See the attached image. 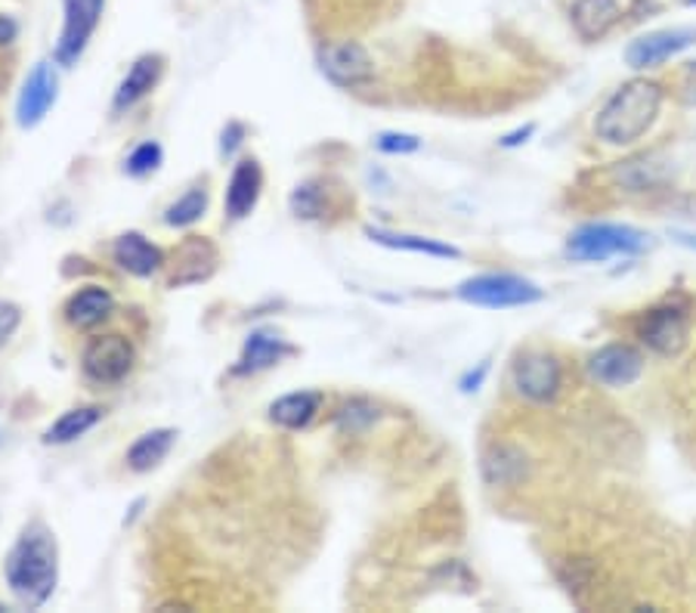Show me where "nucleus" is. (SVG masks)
Wrapping results in <instances>:
<instances>
[{
    "instance_id": "f257e3e1",
    "label": "nucleus",
    "mask_w": 696,
    "mask_h": 613,
    "mask_svg": "<svg viewBox=\"0 0 696 613\" xmlns=\"http://www.w3.org/2000/svg\"><path fill=\"white\" fill-rule=\"evenodd\" d=\"M3 577L22 607L47 604L59 582V546L44 524H29L3 561Z\"/></svg>"
},
{
    "instance_id": "f03ea898",
    "label": "nucleus",
    "mask_w": 696,
    "mask_h": 613,
    "mask_svg": "<svg viewBox=\"0 0 696 613\" xmlns=\"http://www.w3.org/2000/svg\"><path fill=\"white\" fill-rule=\"evenodd\" d=\"M663 84L648 82V78L622 84L598 112V121H595L598 140L610 146L638 143L653 128L660 106H663Z\"/></svg>"
},
{
    "instance_id": "7ed1b4c3",
    "label": "nucleus",
    "mask_w": 696,
    "mask_h": 613,
    "mask_svg": "<svg viewBox=\"0 0 696 613\" xmlns=\"http://www.w3.org/2000/svg\"><path fill=\"white\" fill-rule=\"evenodd\" d=\"M648 233L626 224H588L579 226L567 239V258L583 264H603L610 258H632L648 248Z\"/></svg>"
},
{
    "instance_id": "20e7f679",
    "label": "nucleus",
    "mask_w": 696,
    "mask_h": 613,
    "mask_svg": "<svg viewBox=\"0 0 696 613\" xmlns=\"http://www.w3.org/2000/svg\"><path fill=\"white\" fill-rule=\"evenodd\" d=\"M458 298L486 310H508V306H530L545 298V291L533 279L514 273H483L465 279L458 286Z\"/></svg>"
},
{
    "instance_id": "39448f33",
    "label": "nucleus",
    "mask_w": 696,
    "mask_h": 613,
    "mask_svg": "<svg viewBox=\"0 0 696 613\" xmlns=\"http://www.w3.org/2000/svg\"><path fill=\"white\" fill-rule=\"evenodd\" d=\"M63 32H59V41L53 50V60L63 68H72V65H78L90 37L97 32L106 0H63Z\"/></svg>"
},
{
    "instance_id": "423d86ee",
    "label": "nucleus",
    "mask_w": 696,
    "mask_h": 613,
    "mask_svg": "<svg viewBox=\"0 0 696 613\" xmlns=\"http://www.w3.org/2000/svg\"><path fill=\"white\" fill-rule=\"evenodd\" d=\"M511 378H514V388H518L520 397H526L530 404H551L564 388V369L545 351L520 354L514 369H511Z\"/></svg>"
},
{
    "instance_id": "0eeeda50",
    "label": "nucleus",
    "mask_w": 696,
    "mask_h": 613,
    "mask_svg": "<svg viewBox=\"0 0 696 613\" xmlns=\"http://www.w3.org/2000/svg\"><path fill=\"white\" fill-rule=\"evenodd\" d=\"M84 375L94 385H118L128 378L133 369V347L124 335H99L87 347L81 356Z\"/></svg>"
},
{
    "instance_id": "6e6552de",
    "label": "nucleus",
    "mask_w": 696,
    "mask_h": 613,
    "mask_svg": "<svg viewBox=\"0 0 696 613\" xmlns=\"http://www.w3.org/2000/svg\"><path fill=\"white\" fill-rule=\"evenodd\" d=\"M638 335L648 344L650 351L660 356L681 354V347L687 344L690 335V320H687V306L681 304H663L653 306L650 313L641 316L638 323Z\"/></svg>"
},
{
    "instance_id": "1a4fd4ad",
    "label": "nucleus",
    "mask_w": 696,
    "mask_h": 613,
    "mask_svg": "<svg viewBox=\"0 0 696 613\" xmlns=\"http://www.w3.org/2000/svg\"><path fill=\"white\" fill-rule=\"evenodd\" d=\"M319 72L338 87H359V84L372 82L374 63L362 44L344 41V44H328L319 50Z\"/></svg>"
},
{
    "instance_id": "9d476101",
    "label": "nucleus",
    "mask_w": 696,
    "mask_h": 613,
    "mask_svg": "<svg viewBox=\"0 0 696 613\" xmlns=\"http://www.w3.org/2000/svg\"><path fill=\"white\" fill-rule=\"evenodd\" d=\"M56 97H59V78H56V68L50 63H37L32 68V75L25 78L22 90H19L17 103V121L22 130L37 128L47 112L56 106Z\"/></svg>"
},
{
    "instance_id": "9b49d317",
    "label": "nucleus",
    "mask_w": 696,
    "mask_h": 613,
    "mask_svg": "<svg viewBox=\"0 0 696 613\" xmlns=\"http://www.w3.org/2000/svg\"><path fill=\"white\" fill-rule=\"evenodd\" d=\"M591 378L603 385V388H629L641 378L644 372V359L641 354L629 347V344H607L588 363Z\"/></svg>"
},
{
    "instance_id": "f8f14e48",
    "label": "nucleus",
    "mask_w": 696,
    "mask_h": 613,
    "mask_svg": "<svg viewBox=\"0 0 696 613\" xmlns=\"http://www.w3.org/2000/svg\"><path fill=\"white\" fill-rule=\"evenodd\" d=\"M696 32L694 29H665V32H653L638 37L626 50V63L632 68H656L665 60L678 56L681 50L694 47Z\"/></svg>"
},
{
    "instance_id": "ddd939ff",
    "label": "nucleus",
    "mask_w": 696,
    "mask_h": 613,
    "mask_svg": "<svg viewBox=\"0 0 696 613\" xmlns=\"http://www.w3.org/2000/svg\"><path fill=\"white\" fill-rule=\"evenodd\" d=\"M162 75L164 56H159V53H143L140 60H133V65L128 68V75H124V82L118 84V90H115V112H128V109H133L140 99H146L149 94L159 87Z\"/></svg>"
},
{
    "instance_id": "4468645a",
    "label": "nucleus",
    "mask_w": 696,
    "mask_h": 613,
    "mask_svg": "<svg viewBox=\"0 0 696 613\" xmlns=\"http://www.w3.org/2000/svg\"><path fill=\"white\" fill-rule=\"evenodd\" d=\"M112 258L124 273L140 276V279H149L152 273H159L164 264L162 248H155L143 233H124V236H118L115 239Z\"/></svg>"
},
{
    "instance_id": "2eb2a0df",
    "label": "nucleus",
    "mask_w": 696,
    "mask_h": 613,
    "mask_svg": "<svg viewBox=\"0 0 696 613\" xmlns=\"http://www.w3.org/2000/svg\"><path fill=\"white\" fill-rule=\"evenodd\" d=\"M260 190H263V171L258 159H242L236 164L227 186V214L232 221H244L251 211L258 208Z\"/></svg>"
},
{
    "instance_id": "dca6fc26",
    "label": "nucleus",
    "mask_w": 696,
    "mask_h": 613,
    "mask_svg": "<svg viewBox=\"0 0 696 613\" xmlns=\"http://www.w3.org/2000/svg\"><path fill=\"white\" fill-rule=\"evenodd\" d=\"M115 310L112 291L102 289V286H87V289L75 291L68 301H65V323L72 329H94L102 320H109V313Z\"/></svg>"
},
{
    "instance_id": "f3484780",
    "label": "nucleus",
    "mask_w": 696,
    "mask_h": 613,
    "mask_svg": "<svg viewBox=\"0 0 696 613\" xmlns=\"http://www.w3.org/2000/svg\"><path fill=\"white\" fill-rule=\"evenodd\" d=\"M289 354H292V347L279 338L275 332L258 329V332H251L248 341H244L242 356H239V363H236V369L232 372H236V375H258V372L263 369H273L275 363Z\"/></svg>"
},
{
    "instance_id": "a211bd4d",
    "label": "nucleus",
    "mask_w": 696,
    "mask_h": 613,
    "mask_svg": "<svg viewBox=\"0 0 696 613\" xmlns=\"http://www.w3.org/2000/svg\"><path fill=\"white\" fill-rule=\"evenodd\" d=\"M569 17L583 41H598L622 19V7L616 0H576Z\"/></svg>"
},
{
    "instance_id": "6ab92c4d",
    "label": "nucleus",
    "mask_w": 696,
    "mask_h": 613,
    "mask_svg": "<svg viewBox=\"0 0 696 613\" xmlns=\"http://www.w3.org/2000/svg\"><path fill=\"white\" fill-rule=\"evenodd\" d=\"M177 443V431L174 428H155V431H146L143 437L133 440V447L128 450V465L130 471L137 474H146V471L159 469L167 452L174 450Z\"/></svg>"
},
{
    "instance_id": "aec40b11",
    "label": "nucleus",
    "mask_w": 696,
    "mask_h": 613,
    "mask_svg": "<svg viewBox=\"0 0 696 613\" xmlns=\"http://www.w3.org/2000/svg\"><path fill=\"white\" fill-rule=\"evenodd\" d=\"M319 412V394L313 390H297V394H285L270 406V421L289 431H301Z\"/></svg>"
},
{
    "instance_id": "412c9836",
    "label": "nucleus",
    "mask_w": 696,
    "mask_h": 613,
    "mask_svg": "<svg viewBox=\"0 0 696 613\" xmlns=\"http://www.w3.org/2000/svg\"><path fill=\"white\" fill-rule=\"evenodd\" d=\"M366 236L372 243L384 245V248H393V251H412V255H427V258H461V251L453 248V245H443L437 239H424V236H409V233H388V229H374L369 226Z\"/></svg>"
},
{
    "instance_id": "4be33fe9",
    "label": "nucleus",
    "mask_w": 696,
    "mask_h": 613,
    "mask_svg": "<svg viewBox=\"0 0 696 613\" xmlns=\"http://www.w3.org/2000/svg\"><path fill=\"white\" fill-rule=\"evenodd\" d=\"M102 421V409L99 406H78V409H68L59 419L50 424L44 431V443H53V447H63V443H72L84 437L90 428H97Z\"/></svg>"
},
{
    "instance_id": "5701e85b",
    "label": "nucleus",
    "mask_w": 696,
    "mask_h": 613,
    "mask_svg": "<svg viewBox=\"0 0 696 613\" xmlns=\"http://www.w3.org/2000/svg\"><path fill=\"white\" fill-rule=\"evenodd\" d=\"M208 211V190H202V186H195L189 193L177 198L171 208L164 211V224L167 226H193L195 221H202V214Z\"/></svg>"
},
{
    "instance_id": "b1692460",
    "label": "nucleus",
    "mask_w": 696,
    "mask_h": 613,
    "mask_svg": "<svg viewBox=\"0 0 696 613\" xmlns=\"http://www.w3.org/2000/svg\"><path fill=\"white\" fill-rule=\"evenodd\" d=\"M162 146L155 143V140H146V143H140L130 152L128 162H124V171H128L130 178H146V174H155L162 168Z\"/></svg>"
},
{
    "instance_id": "393cba45",
    "label": "nucleus",
    "mask_w": 696,
    "mask_h": 613,
    "mask_svg": "<svg viewBox=\"0 0 696 613\" xmlns=\"http://www.w3.org/2000/svg\"><path fill=\"white\" fill-rule=\"evenodd\" d=\"M374 419H378V409L372 404H366V400H354V404H347L338 412V424L344 431H359V428L372 424Z\"/></svg>"
},
{
    "instance_id": "a878e982",
    "label": "nucleus",
    "mask_w": 696,
    "mask_h": 613,
    "mask_svg": "<svg viewBox=\"0 0 696 613\" xmlns=\"http://www.w3.org/2000/svg\"><path fill=\"white\" fill-rule=\"evenodd\" d=\"M292 211L297 214V217H319L323 214V195H319V190L316 186H309V183H304V186H297L292 193Z\"/></svg>"
},
{
    "instance_id": "bb28decb",
    "label": "nucleus",
    "mask_w": 696,
    "mask_h": 613,
    "mask_svg": "<svg viewBox=\"0 0 696 613\" xmlns=\"http://www.w3.org/2000/svg\"><path fill=\"white\" fill-rule=\"evenodd\" d=\"M374 146L388 155H409V152H418L422 149V140L415 133H378Z\"/></svg>"
},
{
    "instance_id": "cd10ccee",
    "label": "nucleus",
    "mask_w": 696,
    "mask_h": 613,
    "mask_svg": "<svg viewBox=\"0 0 696 613\" xmlns=\"http://www.w3.org/2000/svg\"><path fill=\"white\" fill-rule=\"evenodd\" d=\"M19 323H22V310L10 301H0V347L17 335Z\"/></svg>"
},
{
    "instance_id": "c85d7f7f",
    "label": "nucleus",
    "mask_w": 696,
    "mask_h": 613,
    "mask_svg": "<svg viewBox=\"0 0 696 613\" xmlns=\"http://www.w3.org/2000/svg\"><path fill=\"white\" fill-rule=\"evenodd\" d=\"M244 143V125H239V121H229L227 130H224V143H220V152L227 155V159H232L236 152H239V146Z\"/></svg>"
},
{
    "instance_id": "c756f323",
    "label": "nucleus",
    "mask_w": 696,
    "mask_h": 613,
    "mask_svg": "<svg viewBox=\"0 0 696 613\" xmlns=\"http://www.w3.org/2000/svg\"><path fill=\"white\" fill-rule=\"evenodd\" d=\"M678 97L684 106H696V63H690L687 68H684V75H681Z\"/></svg>"
},
{
    "instance_id": "7c9ffc66",
    "label": "nucleus",
    "mask_w": 696,
    "mask_h": 613,
    "mask_svg": "<svg viewBox=\"0 0 696 613\" xmlns=\"http://www.w3.org/2000/svg\"><path fill=\"white\" fill-rule=\"evenodd\" d=\"M19 34V22L13 17H3L0 13V47H7V44H13Z\"/></svg>"
},
{
    "instance_id": "2f4dec72",
    "label": "nucleus",
    "mask_w": 696,
    "mask_h": 613,
    "mask_svg": "<svg viewBox=\"0 0 696 613\" xmlns=\"http://www.w3.org/2000/svg\"><path fill=\"white\" fill-rule=\"evenodd\" d=\"M486 372H489V363H480V366H477V372L470 369L468 375H465V378H461V390H465V394H470V390H477V388H480V385H483Z\"/></svg>"
},
{
    "instance_id": "473e14b6",
    "label": "nucleus",
    "mask_w": 696,
    "mask_h": 613,
    "mask_svg": "<svg viewBox=\"0 0 696 613\" xmlns=\"http://www.w3.org/2000/svg\"><path fill=\"white\" fill-rule=\"evenodd\" d=\"M533 133H535V125H526V128L514 130V133H504L502 146H504V149H514V146L526 143V140H530Z\"/></svg>"
},
{
    "instance_id": "72a5a7b5",
    "label": "nucleus",
    "mask_w": 696,
    "mask_h": 613,
    "mask_svg": "<svg viewBox=\"0 0 696 613\" xmlns=\"http://www.w3.org/2000/svg\"><path fill=\"white\" fill-rule=\"evenodd\" d=\"M143 505H146V502H143V499H137V502H133V505H130V515L124 517V527H130V524H133V520L140 517V512H143Z\"/></svg>"
}]
</instances>
